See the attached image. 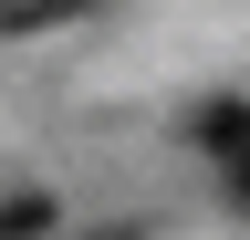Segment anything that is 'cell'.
<instances>
[{
  "label": "cell",
  "instance_id": "1",
  "mask_svg": "<svg viewBox=\"0 0 250 240\" xmlns=\"http://www.w3.org/2000/svg\"><path fill=\"white\" fill-rule=\"evenodd\" d=\"M198 146H208L219 167H240L250 157V105H198Z\"/></svg>",
  "mask_w": 250,
  "mask_h": 240
},
{
  "label": "cell",
  "instance_id": "2",
  "mask_svg": "<svg viewBox=\"0 0 250 240\" xmlns=\"http://www.w3.org/2000/svg\"><path fill=\"white\" fill-rule=\"evenodd\" d=\"M42 230H52V198H42V188L0 198V240H42Z\"/></svg>",
  "mask_w": 250,
  "mask_h": 240
},
{
  "label": "cell",
  "instance_id": "3",
  "mask_svg": "<svg viewBox=\"0 0 250 240\" xmlns=\"http://www.w3.org/2000/svg\"><path fill=\"white\" fill-rule=\"evenodd\" d=\"M62 11H42V0H21V11H0V32H52Z\"/></svg>",
  "mask_w": 250,
  "mask_h": 240
},
{
  "label": "cell",
  "instance_id": "4",
  "mask_svg": "<svg viewBox=\"0 0 250 240\" xmlns=\"http://www.w3.org/2000/svg\"><path fill=\"white\" fill-rule=\"evenodd\" d=\"M229 209H250V157H240V167H229Z\"/></svg>",
  "mask_w": 250,
  "mask_h": 240
}]
</instances>
